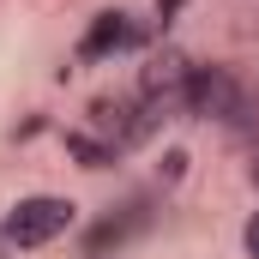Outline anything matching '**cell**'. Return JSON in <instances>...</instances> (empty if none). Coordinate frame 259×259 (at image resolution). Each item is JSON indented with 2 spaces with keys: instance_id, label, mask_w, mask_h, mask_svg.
<instances>
[{
  "instance_id": "6da1fadb",
  "label": "cell",
  "mask_w": 259,
  "mask_h": 259,
  "mask_svg": "<svg viewBox=\"0 0 259 259\" xmlns=\"http://www.w3.org/2000/svg\"><path fill=\"white\" fill-rule=\"evenodd\" d=\"M72 217H78V205H72V199H61V193H30V199H18V205L6 211L0 241H6V247H18V253L49 247V241H61L66 229H72Z\"/></svg>"
},
{
  "instance_id": "7a4b0ae2",
  "label": "cell",
  "mask_w": 259,
  "mask_h": 259,
  "mask_svg": "<svg viewBox=\"0 0 259 259\" xmlns=\"http://www.w3.org/2000/svg\"><path fill=\"white\" fill-rule=\"evenodd\" d=\"M187 78H193V61L181 49H163V55H151L145 72H139V103L157 109V115H169L175 103H187Z\"/></svg>"
},
{
  "instance_id": "3957f363",
  "label": "cell",
  "mask_w": 259,
  "mask_h": 259,
  "mask_svg": "<svg viewBox=\"0 0 259 259\" xmlns=\"http://www.w3.org/2000/svg\"><path fill=\"white\" fill-rule=\"evenodd\" d=\"M187 109L205 115V121H241L247 115V97H241V84L223 72V66H193V78H187Z\"/></svg>"
},
{
  "instance_id": "277c9868",
  "label": "cell",
  "mask_w": 259,
  "mask_h": 259,
  "mask_svg": "<svg viewBox=\"0 0 259 259\" xmlns=\"http://www.w3.org/2000/svg\"><path fill=\"white\" fill-rule=\"evenodd\" d=\"M145 223H151V205H145V199L121 205L115 217H103V223L84 235V259H109V253H121V247H127V241L145 229Z\"/></svg>"
},
{
  "instance_id": "5b68a950",
  "label": "cell",
  "mask_w": 259,
  "mask_h": 259,
  "mask_svg": "<svg viewBox=\"0 0 259 259\" xmlns=\"http://www.w3.org/2000/svg\"><path fill=\"white\" fill-rule=\"evenodd\" d=\"M127 42H133L127 12H97V18H91V30L78 36V61H109V55H121Z\"/></svg>"
},
{
  "instance_id": "8992f818",
  "label": "cell",
  "mask_w": 259,
  "mask_h": 259,
  "mask_svg": "<svg viewBox=\"0 0 259 259\" xmlns=\"http://www.w3.org/2000/svg\"><path fill=\"white\" fill-rule=\"evenodd\" d=\"M66 151H72L84 169H103V163L115 157V145H97V139H84V133H66Z\"/></svg>"
},
{
  "instance_id": "52a82bcc",
  "label": "cell",
  "mask_w": 259,
  "mask_h": 259,
  "mask_svg": "<svg viewBox=\"0 0 259 259\" xmlns=\"http://www.w3.org/2000/svg\"><path fill=\"white\" fill-rule=\"evenodd\" d=\"M241 247H247V259H259V211L247 217V229H241Z\"/></svg>"
},
{
  "instance_id": "ba28073f",
  "label": "cell",
  "mask_w": 259,
  "mask_h": 259,
  "mask_svg": "<svg viewBox=\"0 0 259 259\" xmlns=\"http://www.w3.org/2000/svg\"><path fill=\"white\" fill-rule=\"evenodd\" d=\"M181 6H187V0H157V18H163V24H169V18H175V12H181Z\"/></svg>"
}]
</instances>
